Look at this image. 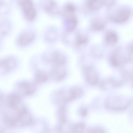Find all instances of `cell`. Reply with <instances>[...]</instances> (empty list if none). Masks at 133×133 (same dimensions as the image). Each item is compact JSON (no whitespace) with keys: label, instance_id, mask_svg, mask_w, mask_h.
<instances>
[{"label":"cell","instance_id":"cell-2","mask_svg":"<svg viewBox=\"0 0 133 133\" xmlns=\"http://www.w3.org/2000/svg\"><path fill=\"white\" fill-rule=\"evenodd\" d=\"M20 5L23 14L28 21H32L36 15L35 10L31 0H22Z\"/></svg>","mask_w":133,"mask_h":133},{"label":"cell","instance_id":"cell-22","mask_svg":"<svg viewBox=\"0 0 133 133\" xmlns=\"http://www.w3.org/2000/svg\"><path fill=\"white\" fill-rule=\"evenodd\" d=\"M88 110L86 108L83 107L80 109V114L82 117L86 116L88 113Z\"/></svg>","mask_w":133,"mask_h":133},{"label":"cell","instance_id":"cell-12","mask_svg":"<svg viewBox=\"0 0 133 133\" xmlns=\"http://www.w3.org/2000/svg\"><path fill=\"white\" fill-rule=\"evenodd\" d=\"M91 29L94 31H99L102 30L104 28L105 23L100 19H95L91 22Z\"/></svg>","mask_w":133,"mask_h":133},{"label":"cell","instance_id":"cell-3","mask_svg":"<svg viewBox=\"0 0 133 133\" xmlns=\"http://www.w3.org/2000/svg\"><path fill=\"white\" fill-rule=\"evenodd\" d=\"M84 68L85 76L88 83L92 86L96 85L98 83V78L96 70L91 65L85 66Z\"/></svg>","mask_w":133,"mask_h":133},{"label":"cell","instance_id":"cell-14","mask_svg":"<svg viewBox=\"0 0 133 133\" xmlns=\"http://www.w3.org/2000/svg\"><path fill=\"white\" fill-rule=\"evenodd\" d=\"M106 42L109 45H113L115 43L117 40V35L114 32H109L105 35V37Z\"/></svg>","mask_w":133,"mask_h":133},{"label":"cell","instance_id":"cell-8","mask_svg":"<svg viewBox=\"0 0 133 133\" xmlns=\"http://www.w3.org/2000/svg\"><path fill=\"white\" fill-rule=\"evenodd\" d=\"M35 37V34L31 31L25 32L22 34L18 39V44L21 46H24L31 43Z\"/></svg>","mask_w":133,"mask_h":133},{"label":"cell","instance_id":"cell-7","mask_svg":"<svg viewBox=\"0 0 133 133\" xmlns=\"http://www.w3.org/2000/svg\"><path fill=\"white\" fill-rule=\"evenodd\" d=\"M17 60L14 58H4L1 61V70L3 72H8L15 69L17 66Z\"/></svg>","mask_w":133,"mask_h":133},{"label":"cell","instance_id":"cell-18","mask_svg":"<svg viewBox=\"0 0 133 133\" xmlns=\"http://www.w3.org/2000/svg\"><path fill=\"white\" fill-rule=\"evenodd\" d=\"M48 79L47 74L45 72L39 71L36 74L35 80L38 83H42L46 81Z\"/></svg>","mask_w":133,"mask_h":133},{"label":"cell","instance_id":"cell-1","mask_svg":"<svg viewBox=\"0 0 133 133\" xmlns=\"http://www.w3.org/2000/svg\"><path fill=\"white\" fill-rule=\"evenodd\" d=\"M130 102L124 98L118 97H110L105 102V106L108 109L114 110H119L127 108Z\"/></svg>","mask_w":133,"mask_h":133},{"label":"cell","instance_id":"cell-13","mask_svg":"<svg viewBox=\"0 0 133 133\" xmlns=\"http://www.w3.org/2000/svg\"><path fill=\"white\" fill-rule=\"evenodd\" d=\"M88 41L87 35L85 34H77L75 41V44L77 46L86 44Z\"/></svg>","mask_w":133,"mask_h":133},{"label":"cell","instance_id":"cell-6","mask_svg":"<svg viewBox=\"0 0 133 133\" xmlns=\"http://www.w3.org/2000/svg\"><path fill=\"white\" fill-rule=\"evenodd\" d=\"M64 65L53 66L50 72L51 77L55 80L59 81L65 77L66 72Z\"/></svg>","mask_w":133,"mask_h":133},{"label":"cell","instance_id":"cell-16","mask_svg":"<svg viewBox=\"0 0 133 133\" xmlns=\"http://www.w3.org/2000/svg\"><path fill=\"white\" fill-rule=\"evenodd\" d=\"M20 88L23 90L24 94L26 95H29L33 93L35 91L33 87L29 83L24 82L20 84Z\"/></svg>","mask_w":133,"mask_h":133},{"label":"cell","instance_id":"cell-19","mask_svg":"<svg viewBox=\"0 0 133 133\" xmlns=\"http://www.w3.org/2000/svg\"><path fill=\"white\" fill-rule=\"evenodd\" d=\"M85 125L82 123H79L75 125L73 127L72 131L74 132H82L84 130Z\"/></svg>","mask_w":133,"mask_h":133},{"label":"cell","instance_id":"cell-9","mask_svg":"<svg viewBox=\"0 0 133 133\" xmlns=\"http://www.w3.org/2000/svg\"><path fill=\"white\" fill-rule=\"evenodd\" d=\"M72 14H68L64 19V23L67 32H72L75 29L77 24L76 18Z\"/></svg>","mask_w":133,"mask_h":133},{"label":"cell","instance_id":"cell-10","mask_svg":"<svg viewBox=\"0 0 133 133\" xmlns=\"http://www.w3.org/2000/svg\"><path fill=\"white\" fill-rule=\"evenodd\" d=\"M103 0H87V7L90 10L95 11L99 9L103 4Z\"/></svg>","mask_w":133,"mask_h":133},{"label":"cell","instance_id":"cell-4","mask_svg":"<svg viewBox=\"0 0 133 133\" xmlns=\"http://www.w3.org/2000/svg\"><path fill=\"white\" fill-rule=\"evenodd\" d=\"M46 59L53 66L64 65L66 62L65 56L62 54L57 52L49 54L46 56Z\"/></svg>","mask_w":133,"mask_h":133},{"label":"cell","instance_id":"cell-17","mask_svg":"<svg viewBox=\"0 0 133 133\" xmlns=\"http://www.w3.org/2000/svg\"><path fill=\"white\" fill-rule=\"evenodd\" d=\"M65 104H62L59 110V120L62 124H65L66 122V113Z\"/></svg>","mask_w":133,"mask_h":133},{"label":"cell","instance_id":"cell-20","mask_svg":"<svg viewBox=\"0 0 133 133\" xmlns=\"http://www.w3.org/2000/svg\"><path fill=\"white\" fill-rule=\"evenodd\" d=\"M57 32L54 31H49L46 33V38L47 40L49 41H53L57 38Z\"/></svg>","mask_w":133,"mask_h":133},{"label":"cell","instance_id":"cell-25","mask_svg":"<svg viewBox=\"0 0 133 133\" xmlns=\"http://www.w3.org/2000/svg\"><path fill=\"white\" fill-rule=\"evenodd\" d=\"M132 84L133 85V78L132 80Z\"/></svg>","mask_w":133,"mask_h":133},{"label":"cell","instance_id":"cell-23","mask_svg":"<svg viewBox=\"0 0 133 133\" xmlns=\"http://www.w3.org/2000/svg\"><path fill=\"white\" fill-rule=\"evenodd\" d=\"M89 132L91 133H103L104 132L103 130L99 128H95L90 129L89 131Z\"/></svg>","mask_w":133,"mask_h":133},{"label":"cell","instance_id":"cell-11","mask_svg":"<svg viewBox=\"0 0 133 133\" xmlns=\"http://www.w3.org/2000/svg\"><path fill=\"white\" fill-rule=\"evenodd\" d=\"M44 8L47 12L52 14L58 13L59 10L56 3L53 1L49 0L44 4Z\"/></svg>","mask_w":133,"mask_h":133},{"label":"cell","instance_id":"cell-15","mask_svg":"<svg viewBox=\"0 0 133 133\" xmlns=\"http://www.w3.org/2000/svg\"><path fill=\"white\" fill-rule=\"evenodd\" d=\"M8 100V104L9 106L12 108H15L17 107L20 102L19 97L15 95L10 96Z\"/></svg>","mask_w":133,"mask_h":133},{"label":"cell","instance_id":"cell-21","mask_svg":"<svg viewBox=\"0 0 133 133\" xmlns=\"http://www.w3.org/2000/svg\"><path fill=\"white\" fill-rule=\"evenodd\" d=\"M64 10L68 14H72L75 10V7L73 4H68L66 5L64 7Z\"/></svg>","mask_w":133,"mask_h":133},{"label":"cell","instance_id":"cell-5","mask_svg":"<svg viewBox=\"0 0 133 133\" xmlns=\"http://www.w3.org/2000/svg\"><path fill=\"white\" fill-rule=\"evenodd\" d=\"M130 13V10L129 9H123L116 14L110 16V19L112 21L116 23H122L128 20Z\"/></svg>","mask_w":133,"mask_h":133},{"label":"cell","instance_id":"cell-24","mask_svg":"<svg viewBox=\"0 0 133 133\" xmlns=\"http://www.w3.org/2000/svg\"><path fill=\"white\" fill-rule=\"evenodd\" d=\"M130 49L131 50L133 51V44H132L131 46Z\"/></svg>","mask_w":133,"mask_h":133}]
</instances>
